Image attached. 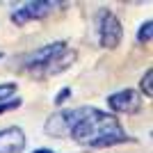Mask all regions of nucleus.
<instances>
[{
    "label": "nucleus",
    "instance_id": "1",
    "mask_svg": "<svg viewBox=\"0 0 153 153\" xmlns=\"http://www.w3.org/2000/svg\"><path fill=\"white\" fill-rule=\"evenodd\" d=\"M44 133L48 137H71L80 146L89 149H112L117 144L133 142L126 133V128L114 114L94 105H80V108H66L51 114L44 123Z\"/></svg>",
    "mask_w": 153,
    "mask_h": 153
},
{
    "label": "nucleus",
    "instance_id": "2",
    "mask_svg": "<svg viewBox=\"0 0 153 153\" xmlns=\"http://www.w3.org/2000/svg\"><path fill=\"white\" fill-rule=\"evenodd\" d=\"M94 30H96V41L103 48H117L123 39V27L117 14L108 7L96 9L94 14Z\"/></svg>",
    "mask_w": 153,
    "mask_h": 153
},
{
    "label": "nucleus",
    "instance_id": "3",
    "mask_svg": "<svg viewBox=\"0 0 153 153\" xmlns=\"http://www.w3.org/2000/svg\"><path fill=\"white\" fill-rule=\"evenodd\" d=\"M66 48H69L66 41H53V44L39 46V48H34L32 53L23 55V59H21V69L30 71V73H34V76H44V71L53 64V59L57 57L62 51H66Z\"/></svg>",
    "mask_w": 153,
    "mask_h": 153
},
{
    "label": "nucleus",
    "instance_id": "4",
    "mask_svg": "<svg viewBox=\"0 0 153 153\" xmlns=\"http://www.w3.org/2000/svg\"><path fill=\"white\" fill-rule=\"evenodd\" d=\"M55 7H64L62 2H53V0H32V2H23L12 12V23L16 25H27L32 21H41L48 14L55 12Z\"/></svg>",
    "mask_w": 153,
    "mask_h": 153
},
{
    "label": "nucleus",
    "instance_id": "5",
    "mask_svg": "<svg viewBox=\"0 0 153 153\" xmlns=\"http://www.w3.org/2000/svg\"><path fill=\"white\" fill-rule=\"evenodd\" d=\"M108 108L117 114H135L142 110V96L135 89H119L108 96Z\"/></svg>",
    "mask_w": 153,
    "mask_h": 153
},
{
    "label": "nucleus",
    "instance_id": "6",
    "mask_svg": "<svg viewBox=\"0 0 153 153\" xmlns=\"http://www.w3.org/2000/svg\"><path fill=\"white\" fill-rule=\"evenodd\" d=\"M25 149V133L21 126L0 128V153H23Z\"/></svg>",
    "mask_w": 153,
    "mask_h": 153
},
{
    "label": "nucleus",
    "instance_id": "7",
    "mask_svg": "<svg viewBox=\"0 0 153 153\" xmlns=\"http://www.w3.org/2000/svg\"><path fill=\"white\" fill-rule=\"evenodd\" d=\"M76 62V51L73 48H66V51H62L57 55V57L53 59V64L48 66V69L44 71V78H48V76H57V73H62V71H66L71 66V64Z\"/></svg>",
    "mask_w": 153,
    "mask_h": 153
},
{
    "label": "nucleus",
    "instance_id": "8",
    "mask_svg": "<svg viewBox=\"0 0 153 153\" xmlns=\"http://www.w3.org/2000/svg\"><path fill=\"white\" fill-rule=\"evenodd\" d=\"M151 25H153L151 19L144 21V23L140 25V30H137V44H140V46H144V44H149V41H151V34H153Z\"/></svg>",
    "mask_w": 153,
    "mask_h": 153
},
{
    "label": "nucleus",
    "instance_id": "9",
    "mask_svg": "<svg viewBox=\"0 0 153 153\" xmlns=\"http://www.w3.org/2000/svg\"><path fill=\"white\" fill-rule=\"evenodd\" d=\"M151 78H153V71H151V69H146V73H144V76H142V80H140V89H142V94L146 96V98H151V96H153Z\"/></svg>",
    "mask_w": 153,
    "mask_h": 153
},
{
    "label": "nucleus",
    "instance_id": "10",
    "mask_svg": "<svg viewBox=\"0 0 153 153\" xmlns=\"http://www.w3.org/2000/svg\"><path fill=\"white\" fill-rule=\"evenodd\" d=\"M16 94V82H0V103L14 98Z\"/></svg>",
    "mask_w": 153,
    "mask_h": 153
},
{
    "label": "nucleus",
    "instance_id": "11",
    "mask_svg": "<svg viewBox=\"0 0 153 153\" xmlns=\"http://www.w3.org/2000/svg\"><path fill=\"white\" fill-rule=\"evenodd\" d=\"M23 105V98H9V101H2L0 103V114H5V112H12V110H16V108H21Z\"/></svg>",
    "mask_w": 153,
    "mask_h": 153
},
{
    "label": "nucleus",
    "instance_id": "12",
    "mask_svg": "<svg viewBox=\"0 0 153 153\" xmlns=\"http://www.w3.org/2000/svg\"><path fill=\"white\" fill-rule=\"evenodd\" d=\"M71 96H73V91H71V87H64V89H59L57 91V96H55V105H64V103H66V98H71Z\"/></svg>",
    "mask_w": 153,
    "mask_h": 153
},
{
    "label": "nucleus",
    "instance_id": "13",
    "mask_svg": "<svg viewBox=\"0 0 153 153\" xmlns=\"http://www.w3.org/2000/svg\"><path fill=\"white\" fill-rule=\"evenodd\" d=\"M32 153H55V151H51V149H34Z\"/></svg>",
    "mask_w": 153,
    "mask_h": 153
},
{
    "label": "nucleus",
    "instance_id": "14",
    "mask_svg": "<svg viewBox=\"0 0 153 153\" xmlns=\"http://www.w3.org/2000/svg\"><path fill=\"white\" fill-rule=\"evenodd\" d=\"M0 59H2V53H0Z\"/></svg>",
    "mask_w": 153,
    "mask_h": 153
}]
</instances>
